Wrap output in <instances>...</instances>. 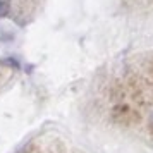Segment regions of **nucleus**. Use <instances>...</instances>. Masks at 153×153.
Here are the masks:
<instances>
[{
	"label": "nucleus",
	"mask_w": 153,
	"mask_h": 153,
	"mask_svg": "<svg viewBox=\"0 0 153 153\" xmlns=\"http://www.w3.org/2000/svg\"><path fill=\"white\" fill-rule=\"evenodd\" d=\"M7 12H9V2H5V0H0V17H4Z\"/></svg>",
	"instance_id": "nucleus-1"
}]
</instances>
